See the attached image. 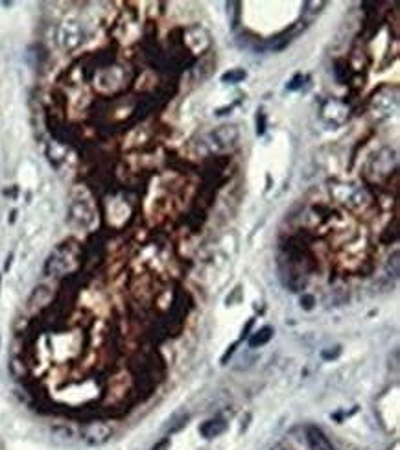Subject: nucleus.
I'll use <instances>...</instances> for the list:
<instances>
[{"label":"nucleus","instance_id":"nucleus-5","mask_svg":"<svg viewBox=\"0 0 400 450\" xmlns=\"http://www.w3.org/2000/svg\"><path fill=\"white\" fill-rule=\"evenodd\" d=\"M246 77V72L244 71H231L227 72V74H223V81H229V83H236V81H240V79H244Z\"/></svg>","mask_w":400,"mask_h":450},{"label":"nucleus","instance_id":"nucleus-3","mask_svg":"<svg viewBox=\"0 0 400 450\" xmlns=\"http://www.w3.org/2000/svg\"><path fill=\"white\" fill-rule=\"evenodd\" d=\"M225 430H227V422H225L221 417H216V419L205 421L203 424L199 426V434H201L205 439H214V437L221 436Z\"/></svg>","mask_w":400,"mask_h":450},{"label":"nucleus","instance_id":"nucleus-4","mask_svg":"<svg viewBox=\"0 0 400 450\" xmlns=\"http://www.w3.org/2000/svg\"><path fill=\"white\" fill-rule=\"evenodd\" d=\"M271 338H273V329H271V327H262L260 331H256L253 336L249 338V347H251V349L262 347V345H266Z\"/></svg>","mask_w":400,"mask_h":450},{"label":"nucleus","instance_id":"nucleus-8","mask_svg":"<svg viewBox=\"0 0 400 450\" xmlns=\"http://www.w3.org/2000/svg\"><path fill=\"white\" fill-rule=\"evenodd\" d=\"M168 447H170V437H164V439L159 441L151 450H168Z\"/></svg>","mask_w":400,"mask_h":450},{"label":"nucleus","instance_id":"nucleus-6","mask_svg":"<svg viewBox=\"0 0 400 450\" xmlns=\"http://www.w3.org/2000/svg\"><path fill=\"white\" fill-rule=\"evenodd\" d=\"M301 306H304L306 310H312L314 308V297L308 296V294H304V296L301 297Z\"/></svg>","mask_w":400,"mask_h":450},{"label":"nucleus","instance_id":"nucleus-7","mask_svg":"<svg viewBox=\"0 0 400 450\" xmlns=\"http://www.w3.org/2000/svg\"><path fill=\"white\" fill-rule=\"evenodd\" d=\"M341 354V347H334V351H323V358L325 360H334Z\"/></svg>","mask_w":400,"mask_h":450},{"label":"nucleus","instance_id":"nucleus-1","mask_svg":"<svg viewBox=\"0 0 400 450\" xmlns=\"http://www.w3.org/2000/svg\"><path fill=\"white\" fill-rule=\"evenodd\" d=\"M112 436V428L107 422L102 421H89L83 424L81 428V439L91 447H98L104 445L106 441H109V437Z\"/></svg>","mask_w":400,"mask_h":450},{"label":"nucleus","instance_id":"nucleus-2","mask_svg":"<svg viewBox=\"0 0 400 450\" xmlns=\"http://www.w3.org/2000/svg\"><path fill=\"white\" fill-rule=\"evenodd\" d=\"M306 443H308L310 450H336L328 437L325 436L323 430L314 424L306 426Z\"/></svg>","mask_w":400,"mask_h":450}]
</instances>
